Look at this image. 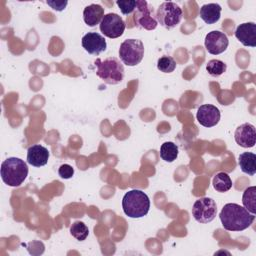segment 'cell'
I'll use <instances>...</instances> for the list:
<instances>
[{
	"label": "cell",
	"mask_w": 256,
	"mask_h": 256,
	"mask_svg": "<svg viewBox=\"0 0 256 256\" xmlns=\"http://www.w3.org/2000/svg\"><path fill=\"white\" fill-rule=\"evenodd\" d=\"M183 16L181 7L175 2H163L157 9L156 19L166 29H171L176 27Z\"/></svg>",
	"instance_id": "6"
},
{
	"label": "cell",
	"mask_w": 256,
	"mask_h": 256,
	"mask_svg": "<svg viewBox=\"0 0 256 256\" xmlns=\"http://www.w3.org/2000/svg\"><path fill=\"white\" fill-rule=\"evenodd\" d=\"M217 214L216 202L210 197L197 199L192 206V215L199 223H209L214 220Z\"/></svg>",
	"instance_id": "8"
},
{
	"label": "cell",
	"mask_w": 256,
	"mask_h": 256,
	"mask_svg": "<svg viewBox=\"0 0 256 256\" xmlns=\"http://www.w3.org/2000/svg\"><path fill=\"white\" fill-rule=\"evenodd\" d=\"M0 175L6 185L19 187L28 175L27 163L20 158L9 157L1 164Z\"/></svg>",
	"instance_id": "2"
},
{
	"label": "cell",
	"mask_w": 256,
	"mask_h": 256,
	"mask_svg": "<svg viewBox=\"0 0 256 256\" xmlns=\"http://www.w3.org/2000/svg\"><path fill=\"white\" fill-rule=\"evenodd\" d=\"M236 143L243 148H252L256 143L255 126L251 123H244L238 126L234 133Z\"/></svg>",
	"instance_id": "12"
},
{
	"label": "cell",
	"mask_w": 256,
	"mask_h": 256,
	"mask_svg": "<svg viewBox=\"0 0 256 256\" xmlns=\"http://www.w3.org/2000/svg\"><path fill=\"white\" fill-rule=\"evenodd\" d=\"M220 110L216 106L211 104L201 105L198 108L196 114L197 121L200 123V125L207 128L216 126L220 121Z\"/></svg>",
	"instance_id": "11"
},
{
	"label": "cell",
	"mask_w": 256,
	"mask_h": 256,
	"mask_svg": "<svg viewBox=\"0 0 256 256\" xmlns=\"http://www.w3.org/2000/svg\"><path fill=\"white\" fill-rule=\"evenodd\" d=\"M222 226L227 231H243L251 226L255 214L250 213L244 206L236 203H227L219 214Z\"/></svg>",
	"instance_id": "1"
},
{
	"label": "cell",
	"mask_w": 256,
	"mask_h": 256,
	"mask_svg": "<svg viewBox=\"0 0 256 256\" xmlns=\"http://www.w3.org/2000/svg\"><path fill=\"white\" fill-rule=\"evenodd\" d=\"M49 159V151L46 147L35 144L27 150V162L34 167H41L47 164Z\"/></svg>",
	"instance_id": "15"
},
{
	"label": "cell",
	"mask_w": 256,
	"mask_h": 256,
	"mask_svg": "<svg viewBox=\"0 0 256 256\" xmlns=\"http://www.w3.org/2000/svg\"><path fill=\"white\" fill-rule=\"evenodd\" d=\"M221 6L217 3H208L201 6L199 15L206 24H214L221 17Z\"/></svg>",
	"instance_id": "17"
},
{
	"label": "cell",
	"mask_w": 256,
	"mask_h": 256,
	"mask_svg": "<svg viewBox=\"0 0 256 256\" xmlns=\"http://www.w3.org/2000/svg\"><path fill=\"white\" fill-rule=\"evenodd\" d=\"M213 187L217 192H227L232 187V180L230 176L225 172H219L213 177Z\"/></svg>",
	"instance_id": "19"
},
{
	"label": "cell",
	"mask_w": 256,
	"mask_h": 256,
	"mask_svg": "<svg viewBox=\"0 0 256 256\" xmlns=\"http://www.w3.org/2000/svg\"><path fill=\"white\" fill-rule=\"evenodd\" d=\"M227 65L219 59H211L206 64L207 72L213 77H219L226 72Z\"/></svg>",
	"instance_id": "22"
},
{
	"label": "cell",
	"mask_w": 256,
	"mask_h": 256,
	"mask_svg": "<svg viewBox=\"0 0 256 256\" xmlns=\"http://www.w3.org/2000/svg\"><path fill=\"white\" fill-rule=\"evenodd\" d=\"M99 28L104 36L115 39L123 35L126 25L121 16L116 13H108L104 15L99 24Z\"/></svg>",
	"instance_id": "9"
},
{
	"label": "cell",
	"mask_w": 256,
	"mask_h": 256,
	"mask_svg": "<svg viewBox=\"0 0 256 256\" xmlns=\"http://www.w3.org/2000/svg\"><path fill=\"white\" fill-rule=\"evenodd\" d=\"M116 4L118 5L122 14L124 15H129L133 13L137 5L135 0H120V1H116Z\"/></svg>",
	"instance_id": "25"
},
{
	"label": "cell",
	"mask_w": 256,
	"mask_h": 256,
	"mask_svg": "<svg viewBox=\"0 0 256 256\" xmlns=\"http://www.w3.org/2000/svg\"><path fill=\"white\" fill-rule=\"evenodd\" d=\"M204 45L208 53L212 55H218L223 53L227 49L229 45V40L224 32L213 30L205 36Z\"/></svg>",
	"instance_id": "10"
},
{
	"label": "cell",
	"mask_w": 256,
	"mask_h": 256,
	"mask_svg": "<svg viewBox=\"0 0 256 256\" xmlns=\"http://www.w3.org/2000/svg\"><path fill=\"white\" fill-rule=\"evenodd\" d=\"M136 3L137 5L134 11L135 25L142 29L154 30L157 27L158 22L156 15H154L153 6L145 0H137Z\"/></svg>",
	"instance_id": "7"
},
{
	"label": "cell",
	"mask_w": 256,
	"mask_h": 256,
	"mask_svg": "<svg viewBox=\"0 0 256 256\" xmlns=\"http://www.w3.org/2000/svg\"><path fill=\"white\" fill-rule=\"evenodd\" d=\"M243 206L252 214H256V187L251 186L245 189L242 196Z\"/></svg>",
	"instance_id": "21"
},
{
	"label": "cell",
	"mask_w": 256,
	"mask_h": 256,
	"mask_svg": "<svg viewBox=\"0 0 256 256\" xmlns=\"http://www.w3.org/2000/svg\"><path fill=\"white\" fill-rule=\"evenodd\" d=\"M70 234L79 241H84L89 234V229L85 223L75 221L70 227Z\"/></svg>",
	"instance_id": "23"
},
{
	"label": "cell",
	"mask_w": 256,
	"mask_h": 256,
	"mask_svg": "<svg viewBox=\"0 0 256 256\" xmlns=\"http://www.w3.org/2000/svg\"><path fill=\"white\" fill-rule=\"evenodd\" d=\"M121 61L130 67L138 65L144 56V45L139 39H126L119 48Z\"/></svg>",
	"instance_id": "5"
},
{
	"label": "cell",
	"mask_w": 256,
	"mask_h": 256,
	"mask_svg": "<svg viewBox=\"0 0 256 256\" xmlns=\"http://www.w3.org/2000/svg\"><path fill=\"white\" fill-rule=\"evenodd\" d=\"M97 67L96 75L105 83L116 85L124 78V67L119 59L108 57L104 60L96 59L94 62Z\"/></svg>",
	"instance_id": "4"
},
{
	"label": "cell",
	"mask_w": 256,
	"mask_h": 256,
	"mask_svg": "<svg viewBox=\"0 0 256 256\" xmlns=\"http://www.w3.org/2000/svg\"><path fill=\"white\" fill-rule=\"evenodd\" d=\"M238 164L242 172L253 176L256 173V155L251 152H243L238 157Z\"/></svg>",
	"instance_id": "18"
},
{
	"label": "cell",
	"mask_w": 256,
	"mask_h": 256,
	"mask_svg": "<svg viewBox=\"0 0 256 256\" xmlns=\"http://www.w3.org/2000/svg\"><path fill=\"white\" fill-rule=\"evenodd\" d=\"M178 146L171 141L164 142L160 147V157L166 162L171 163L176 160V158L178 157Z\"/></svg>",
	"instance_id": "20"
},
{
	"label": "cell",
	"mask_w": 256,
	"mask_h": 256,
	"mask_svg": "<svg viewBox=\"0 0 256 256\" xmlns=\"http://www.w3.org/2000/svg\"><path fill=\"white\" fill-rule=\"evenodd\" d=\"M82 47L91 55H99L107 48L105 38L97 32H88L82 38Z\"/></svg>",
	"instance_id": "13"
},
{
	"label": "cell",
	"mask_w": 256,
	"mask_h": 256,
	"mask_svg": "<svg viewBox=\"0 0 256 256\" xmlns=\"http://www.w3.org/2000/svg\"><path fill=\"white\" fill-rule=\"evenodd\" d=\"M58 174L63 179H70L74 175V168L69 164H62L58 169Z\"/></svg>",
	"instance_id": "26"
},
{
	"label": "cell",
	"mask_w": 256,
	"mask_h": 256,
	"mask_svg": "<svg viewBox=\"0 0 256 256\" xmlns=\"http://www.w3.org/2000/svg\"><path fill=\"white\" fill-rule=\"evenodd\" d=\"M235 37L244 46H256V24L254 22H246L237 26Z\"/></svg>",
	"instance_id": "14"
},
{
	"label": "cell",
	"mask_w": 256,
	"mask_h": 256,
	"mask_svg": "<svg viewBox=\"0 0 256 256\" xmlns=\"http://www.w3.org/2000/svg\"><path fill=\"white\" fill-rule=\"evenodd\" d=\"M122 208L128 217L142 218L149 212L150 199L142 190L132 189L123 196Z\"/></svg>",
	"instance_id": "3"
},
{
	"label": "cell",
	"mask_w": 256,
	"mask_h": 256,
	"mask_svg": "<svg viewBox=\"0 0 256 256\" xmlns=\"http://www.w3.org/2000/svg\"><path fill=\"white\" fill-rule=\"evenodd\" d=\"M157 68L163 73H171L176 68V62L173 57L164 55L158 59Z\"/></svg>",
	"instance_id": "24"
},
{
	"label": "cell",
	"mask_w": 256,
	"mask_h": 256,
	"mask_svg": "<svg viewBox=\"0 0 256 256\" xmlns=\"http://www.w3.org/2000/svg\"><path fill=\"white\" fill-rule=\"evenodd\" d=\"M46 3L56 11H62L65 9L66 5L68 4L67 1H46Z\"/></svg>",
	"instance_id": "27"
},
{
	"label": "cell",
	"mask_w": 256,
	"mask_h": 256,
	"mask_svg": "<svg viewBox=\"0 0 256 256\" xmlns=\"http://www.w3.org/2000/svg\"><path fill=\"white\" fill-rule=\"evenodd\" d=\"M104 17V8L99 4H90L83 10V19L86 25L94 27L100 24Z\"/></svg>",
	"instance_id": "16"
}]
</instances>
